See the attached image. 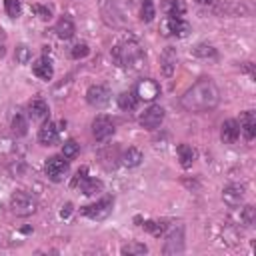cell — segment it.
Returning a JSON list of instances; mask_svg holds the SVG:
<instances>
[{
	"label": "cell",
	"mask_w": 256,
	"mask_h": 256,
	"mask_svg": "<svg viewBox=\"0 0 256 256\" xmlns=\"http://www.w3.org/2000/svg\"><path fill=\"white\" fill-rule=\"evenodd\" d=\"M220 102V90L212 78H200L192 88L184 92L180 104L188 112H208Z\"/></svg>",
	"instance_id": "obj_1"
},
{
	"label": "cell",
	"mask_w": 256,
	"mask_h": 256,
	"mask_svg": "<svg viewBox=\"0 0 256 256\" xmlns=\"http://www.w3.org/2000/svg\"><path fill=\"white\" fill-rule=\"evenodd\" d=\"M112 58L118 66L130 68V70H140L146 62V54L140 48L136 40H122L112 48Z\"/></svg>",
	"instance_id": "obj_2"
},
{
	"label": "cell",
	"mask_w": 256,
	"mask_h": 256,
	"mask_svg": "<svg viewBox=\"0 0 256 256\" xmlns=\"http://www.w3.org/2000/svg\"><path fill=\"white\" fill-rule=\"evenodd\" d=\"M10 208H12V212H14L16 216H30V214L36 212L38 204H36V200H34L32 194L18 190V192H14L12 198H10Z\"/></svg>",
	"instance_id": "obj_3"
},
{
	"label": "cell",
	"mask_w": 256,
	"mask_h": 256,
	"mask_svg": "<svg viewBox=\"0 0 256 256\" xmlns=\"http://www.w3.org/2000/svg\"><path fill=\"white\" fill-rule=\"evenodd\" d=\"M112 206H114V198L106 196V198H102V200H98V202H94V204L82 206L80 212H82L84 216L92 218V220H104V218H108V216L112 214Z\"/></svg>",
	"instance_id": "obj_4"
},
{
	"label": "cell",
	"mask_w": 256,
	"mask_h": 256,
	"mask_svg": "<svg viewBox=\"0 0 256 256\" xmlns=\"http://www.w3.org/2000/svg\"><path fill=\"white\" fill-rule=\"evenodd\" d=\"M44 170L52 182H62L64 176L68 174V160L64 156H50L44 164Z\"/></svg>",
	"instance_id": "obj_5"
},
{
	"label": "cell",
	"mask_w": 256,
	"mask_h": 256,
	"mask_svg": "<svg viewBox=\"0 0 256 256\" xmlns=\"http://www.w3.org/2000/svg\"><path fill=\"white\" fill-rule=\"evenodd\" d=\"M134 94L142 102H152V100H156L160 96V86L152 78H142V80H138V84L134 88Z\"/></svg>",
	"instance_id": "obj_6"
},
{
	"label": "cell",
	"mask_w": 256,
	"mask_h": 256,
	"mask_svg": "<svg viewBox=\"0 0 256 256\" xmlns=\"http://www.w3.org/2000/svg\"><path fill=\"white\" fill-rule=\"evenodd\" d=\"M164 120V108L162 106H148L142 114H140V126L146 128V130H156Z\"/></svg>",
	"instance_id": "obj_7"
},
{
	"label": "cell",
	"mask_w": 256,
	"mask_h": 256,
	"mask_svg": "<svg viewBox=\"0 0 256 256\" xmlns=\"http://www.w3.org/2000/svg\"><path fill=\"white\" fill-rule=\"evenodd\" d=\"M114 122L108 116H96L92 122V134L98 142H106L108 138L114 136Z\"/></svg>",
	"instance_id": "obj_8"
},
{
	"label": "cell",
	"mask_w": 256,
	"mask_h": 256,
	"mask_svg": "<svg viewBox=\"0 0 256 256\" xmlns=\"http://www.w3.org/2000/svg\"><path fill=\"white\" fill-rule=\"evenodd\" d=\"M86 100L94 108H104L110 102V90L106 86H102V84H92L86 90Z\"/></svg>",
	"instance_id": "obj_9"
},
{
	"label": "cell",
	"mask_w": 256,
	"mask_h": 256,
	"mask_svg": "<svg viewBox=\"0 0 256 256\" xmlns=\"http://www.w3.org/2000/svg\"><path fill=\"white\" fill-rule=\"evenodd\" d=\"M162 30H164V34H166V36L184 38V36H188V34H190L192 26H190L186 20H182V18H168V20L162 24Z\"/></svg>",
	"instance_id": "obj_10"
},
{
	"label": "cell",
	"mask_w": 256,
	"mask_h": 256,
	"mask_svg": "<svg viewBox=\"0 0 256 256\" xmlns=\"http://www.w3.org/2000/svg\"><path fill=\"white\" fill-rule=\"evenodd\" d=\"M182 250H184V228L178 226V228H174L166 236V242H164L162 252L164 254H180Z\"/></svg>",
	"instance_id": "obj_11"
},
{
	"label": "cell",
	"mask_w": 256,
	"mask_h": 256,
	"mask_svg": "<svg viewBox=\"0 0 256 256\" xmlns=\"http://www.w3.org/2000/svg\"><path fill=\"white\" fill-rule=\"evenodd\" d=\"M222 200H224V204L230 206V208L240 206L242 200H244V186H240V184H228V186L222 190Z\"/></svg>",
	"instance_id": "obj_12"
},
{
	"label": "cell",
	"mask_w": 256,
	"mask_h": 256,
	"mask_svg": "<svg viewBox=\"0 0 256 256\" xmlns=\"http://www.w3.org/2000/svg\"><path fill=\"white\" fill-rule=\"evenodd\" d=\"M220 138H222L224 144H234L240 138V124H238V120H234V118L224 120L222 126H220Z\"/></svg>",
	"instance_id": "obj_13"
},
{
	"label": "cell",
	"mask_w": 256,
	"mask_h": 256,
	"mask_svg": "<svg viewBox=\"0 0 256 256\" xmlns=\"http://www.w3.org/2000/svg\"><path fill=\"white\" fill-rule=\"evenodd\" d=\"M238 124H240V132L244 134V138H246L248 142L254 140V136H256V114H254L252 110L242 112Z\"/></svg>",
	"instance_id": "obj_14"
},
{
	"label": "cell",
	"mask_w": 256,
	"mask_h": 256,
	"mask_svg": "<svg viewBox=\"0 0 256 256\" xmlns=\"http://www.w3.org/2000/svg\"><path fill=\"white\" fill-rule=\"evenodd\" d=\"M50 114V108H48V102L42 100V98H34L28 102V116L32 120H46Z\"/></svg>",
	"instance_id": "obj_15"
},
{
	"label": "cell",
	"mask_w": 256,
	"mask_h": 256,
	"mask_svg": "<svg viewBox=\"0 0 256 256\" xmlns=\"http://www.w3.org/2000/svg\"><path fill=\"white\" fill-rule=\"evenodd\" d=\"M32 72H34V76H38L40 80H52V76H54V68H52L50 58H46V56L38 58V60L32 64Z\"/></svg>",
	"instance_id": "obj_16"
},
{
	"label": "cell",
	"mask_w": 256,
	"mask_h": 256,
	"mask_svg": "<svg viewBox=\"0 0 256 256\" xmlns=\"http://www.w3.org/2000/svg\"><path fill=\"white\" fill-rule=\"evenodd\" d=\"M56 140H58V128H56V124L54 122L42 124V128L38 130V142L44 144V146H52V144H56Z\"/></svg>",
	"instance_id": "obj_17"
},
{
	"label": "cell",
	"mask_w": 256,
	"mask_h": 256,
	"mask_svg": "<svg viewBox=\"0 0 256 256\" xmlns=\"http://www.w3.org/2000/svg\"><path fill=\"white\" fill-rule=\"evenodd\" d=\"M160 68L164 72V76H172L176 70V50L174 48H164V52L160 54Z\"/></svg>",
	"instance_id": "obj_18"
},
{
	"label": "cell",
	"mask_w": 256,
	"mask_h": 256,
	"mask_svg": "<svg viewBox=\"0 0 256 256\" xmlns=\"http://www.w3.org/2000/svg\"><path fill=\"white\" fill-rule=\"evenodd\" d=\"M54 32H56V36H58V38H62V40H68V38H72V36H74V32H76L72 18H70V16H62V18L56 22V26H54Z\"/></svg>",
	"instance_id": "obj_19"
},
{
	"label": "cell",
	"mask_w": 256,
	"mask_h": 256,
	"mask_svg": "<svg viewBox=\"0 0 256 256\" xmlns=\"http://www.w3.org/2000/svg\"><path fill=\"white\" fill-rule=\"evenodd\" d=\"M176 154H178V160H180L182 168H190L194 164V160H196V150L190 144H178Z\"/></svg>",
	"instance_id": "obj_20"
},
{
	"label": "cell",
	"mask_w": 256,
	"mask_h": 256,
	"mask_svg": "<svg viewBox=\"0 0 256 256\" xmlns=\"http://www.w3.org/2000/svg\"><path fill=\"white\" fill-rule=\"evenodd\" d=\"M160 8H162V12H164L166 16H170V18H180V16L186 12L184 0H164Z\"/></svg>",
	"instance_id": "obj_21"
},
{
	"label": "cell",
	"mask_w": 256,
	"mask_h": 256,
	"mask_svg": "<svg viewBox=\"0 0 256 256\" xmlns=\"http://www.w3.org/2000/svg\"><path fill=\"white\" fill-rule=\"evenodd\" d=\"M142 160H144V156H142V152H140L138 148H128V150H124L122 156H120V162H122V166H126V168H136Z\"/></svg>",
	"instance_id": "obj_22"
},
{
	"label": "cell",
	"mask_w": 256,
	"mask_h": 256,
	"mask_svg": "<svg viewBox=\"0 0 256 256\" xmlns=\"http://www.w3.org/2000/svg\"><path fill=\"white\" fill-rule=\"evenodd\" d=\"M78 186H80V192L86 194V196H92V194H96V192H100V190L104 188L102 180H98V178H90V176H84V178L78 182Z\"/></svg>",
	"instance_id": "obj_23"
},
{
	"label": "cell",
	"mask_w": 256,
	"mask_h": 256,
	"mask_svg": "<svg viewBox=\"0 0 256 256\" xmlns=\"http://www.w3.org/2000/svg\"><path fill=\"white\" fill-rule=\"evenodd\" d=\"M118 106L122 108V110H134L136 106H138V98H136V94L134 92H122L120 96H118Z\"/></svg>",
	"instance_id": "obj_24"
},
{
	"label": "cell",
	"mask_w": 256,
	"mask_h": 256,
	"mask_svg": "<svg viewBox=\"0 0 256 256\" xmlns=\"http://www.w3.org/2000/svg\"><path fill=\"white\" fill-rule=\"evenodd\" d=\"M120 252L126 256H142V254H146L148 252V248L142 244V242H128V244H124L122 248H120Z\"/></svg>",
	"instance_id": "obj_25"
},
{
	"label": "cell",
	"mask_w": 256,
	"mask_h": 256,
	"mask_svg": "<svg viewBox=\"0 0 256 256\" xmlns=\"http://www.w3.org/2000/svg\"><path fill=\"white\" fill-rule=\"evenodd\" d=\"M192 52H194V56H198V58H216V48L210 46V44H206V42L196 44Z\"/></svg>",
	"instance_id": "obj_26"
},
{
	"label": "cell",
	"mask_w": 256,
	"mask_h": 256,
	"mask_svg": "<svg viewBox=\"0 0 256 256\" xmlns=\"http://www.w3.org/2000/svg\"><path fill=\"white\" fill-rule=\"evenodd\" d=\"M80 154V144L76 142V140H66L64 144H62V156L66 158V160H72V158H76Z\"/></svg>",
	"instance_id": "obj_27"
},
{
	"label": "cell",
	"mask_w": 256,
	"mask_h": 256,
	"mask_svg": "<svg viewBox=\"0 0 256 256\" xmlns=\"http://www.w3.org/2000/svg\"><path fill=\"white\" fill-rule=\"evenodd\" d=\"M156 16V8H154V2L152 0H142L140 4V18L144 22H152Z\"/></svg>",
	"instance_id": "obj_28"
},
{
	"label": "cell",
	"mask_w": 256,
	"mask_h": 256,
	"mask_svg": "<svg viewBox=\"0 0 256 256\" xmlns=\"http://www.w3.org/2000/svg\"><path fill=\"white\" fill-rule=\"evenodd\" d=\"M12 132H14L16 136H24V134L28 132V120H26L22 114H16V116L12 118Z\"/></svg>",
	"instance_id": "obj_29"
},
{
	"label": "cell",
	"mask_w": 256,
	"mask_h": 256,
	"mask_svg": "<svg viewBox=\"0 0 256 256\" xmlns=\"http://www.w3.org/2000/svg\"><path fill=\"white\" fill-rule=\"evenodd\" d=\"M14 58H16L18 64H28V62L32 60V50H30L26 44H20V46H16V50H14Z\"/></svg>",
	"instance_id": "obj_30"
},
{
	"label": "cell",
	"mask_w": 256,
	"mask_h": 256,
	"mask_svg": "<svg viewBox=\"0 0 256 256\" xmlns=\"http://www.w3.org/2000/svg\"><path fill=\"white\" fill-rule=\"evenodd\" d=\"M144 230L146 232H150L152 236H162L164 232H166V224L164 222H156V220H146L144 224Z\"/></svg>",
	"instance_id": "obj_31"
},
{
	"label": "cell",
	"mask_w": 256,
	"mask_h": 256,
	"mask_svg": "<svg viewBox=\"0 0 256 256\" xmlns=\"http://www.w3.org/2000/svg\"><path fill=\"white\" fill-rule=\"evenodd\" d=\"M4 10L10 18H18L22 12V4H20V0H4Z\"/></svg>",
	"instance_id": "obj_32"
},
{
	"label": "cell",
	"mask_w": 256,
	"mask_h": 256,
	"mask_svg": "<svg viewBox=\"0 0 256 256\" xmlns=\"http://www.w3.org/2000/svg\"><path fill=\"white\" fill-rule=\"evenodd\" d=\"M88 54H90V48H88V44H86V42H78V44H74V46H72V50H70V56H72L74 60L86 58Z\"/></svg>",
	"instance_id": "obj_33"
},
{
	"label": "cell",
	"mask_w": 256,
	"mask_h": 256,
	"mask_svg": "<svg viewBox=\"0 0 256 256\" xmlns=\"http://www.w3.org/2000/svg\"><path fill=\"white\" fill-rule=\"evenodd\" d=\"M240 220H242L246 226H252L254 220H256V208H254V206H244L242 212H240Z\"/></svg>",
	"instance_id": "obj_34"
},
{
	"label": "cell",
	"mask_w": 256,
	"mask_h": 256,
	"mask_svg": "<svg viewBox=\"0 0 256 256\" xmlns=\"http://www.w3.org/2000/svg\"><path fill=\"white\" fill-rule=\"evenodd\" d=\"M32 12L40 18V20H50L52 18V10L48 6H42V4H32Z\"/></svg>",
	"instance_id": "obj_35"
},
{
	"label": "cell",
	"mask_w": 256,
	"mask_h": 256,
	"mask_svg": "<svg viewBox=\"0 0 256 256\" xmlns=\"http://www.w3.org/2000/svg\"><path fill=\"white\" fill-rule=\"evenodd\" d=\"M70 212H72V204L68 202V204H66V206L60 210V216H62V218H68V216H70Z\"/></svg>",
	"instance_id": "obj_36"
},
{
	"label": "cell",
	"mask_w": 256,
	"mask_h": 256,
	"mask_svg": "<svg viewBox=\"0 0 256 256\" xmlns=\"http://www.w3.org/2000/svg\"><path fill=\"white\" fill-rule=\"evenodd\" d=\"M4 52H6V46H4V42H0V56H4Z\"/></svg>",
	"instance_id": "obj_37"
},
{
	"label": "cell",
	"mask_w": 256,
	"mask_h": 256,
	"mask_svg": "<svg viewBox=\"0 0 256 256\" xmlns=\"http://www.w3.org/2000/svg\"><path fill=\"white\" fill-rule=\"evenodd\" d=\"M196 2H198V4H204V6H206V4H212L214 0H196Z\"/></svg>",
	"instance_id": "obj_38"
}]
</instances>
